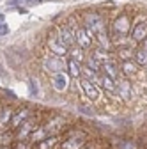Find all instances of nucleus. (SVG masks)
<instances>
[{
	"label": "nucleus",
	"mask_w": 147,
	"mask_h": 149,
	"mask_svg": "<svg viewBox=\"0 0 147 149\" xmlns=\"http://www.w3.org/2000/svg\"><path fill=\"white\" fill-rule=\"evenodd\" d=\"M92 41H96V34L90 30L87 25L76 27V30H75V43L78 45V48L87 50V48H90Z\"/></svg>",
	"instance_id": "obj_1"
},
{
	"label": "nucleus",
	"mask_w": 147,
	"mask_h": 149,
	"mask_svg": "<svg viewBox=\"0 0 147 149\" xmlns=\"http://www.w3.org/2000/svg\"><path fill=\"white\" fill-rule=\"evenodd\" d=\"M85 25L98 36H106V29H105V20L98 14V13H85Z\"/></svg>",
	"instance_id": "obj_2"
},
{
	"label": "nucleus",
	"mask_w": 147,
	"mask_h": 149,
	"mask_svg": "<svg viewBox=\"0 0 147 149\" xmlns=\"http://www.w3.org/2000/svg\"><path fill=\"white\" fill-rule=\"evenodd\" d=\"M46 45H48L50 53H51V55H57V57H64V55H67V52H69V48L60 41V37L55 36V34H50V36H48Z\"/></svg>",
	"instance_id": "obj_3"
},
{
	"label": "nucleus",
	"mask_w": 147,
	"mask_h": 149,
	"mask_svg": "<svg viewBox=\"0 0 147 149\" xmlns=\"http://www.w3.org/2000/svg\"><path fill=\"white\" fill-rule=\"evenodd\" d=\"M44 69L50 73H62L64 69H67V62L64 61V57H57V55H50L44 61Z\"/></svg>",
	"instance_id": "obj_4"
},
{
	"label": "nucleus",
	"mask_w": 147,
	"mask_h": 149,
	"mask_svg": "<svg viewBox=\"0 0 147 149\" xmlns=\"http://www.w3.org/2000/svg\"><path fill=\"white\" fill-rule=\"evenodd\" d=\"M30 117H32L30 108H27V107L18 108L16 112H12V117H11V130H18L25 121H28Z\"/></svg>",
	"instance_id": "obj_5"
},
{
	"label": "nucleus",
	"mask_w": 147,
	"mask_h": 149,
	"mask_svg": "<svg viewBox=\"0 0 147 149\" xmlns=\"http://www.w3.org/2000/svg\"><path fill=\"white\" fill-rule=\"evenodd\" d=\"M39 126H37V123H35V119L34 117H30L28 121H25L20 128H18V133H16V140H20V142H23L25 139H30V135L37 130Z\"/></svg>",
	"instance_id": "obj_6"
},
{
	"label": "nucleus",
	"mask_w": 147,
	"mask_h": 149,
	"mask_svg": "<svg viewBox=\"0 0 147 149\" xmlns=\"http://www.w3.org/2000/svg\"><path fill=\"white\" fill-rule=\"evenodd\" d=\"M50 84H51V89L53 91H57V92H64L69 85V77L62 71V73H55L51 74V78H50Z\"/></svg>",
	"instance_id": "obj_7"
},
{
	"label": "nucleus",
	"mask_w": 147,
	"mask_h": 149,
	"mask_svg": "<svg viewBox=\"0 0 147 149\" xmlns=\"http://www.w3.org/2000/svg\"><path fill=\"white\" fill-rule=\"evenodd\" d=\"M80 87H82L83 94L87 96L89 101H96V100L99 98V89L96 87L94 82H90V80H87V78H82V80H80Z\"/></svg>",
	"instance_id": "obj_8"
},
{
	"label": "nucleus",
	"mask_w": 147,
	"mask_h": 149,
	"mask_svg": "<svg viewBox=\"0 0 147 149\" xmlns=\"http://www.w3.org/2000/svg\"><path fill=\"white\" fill-rule=\"evenodd\" d=\"M57 36L60 37V41L71 48V46H75V32H73V29L69 25H59L57 27Z\"/></svg>",
	"instance_id": "obj_9"
},
{
	"label": "nucleus",
	"mask_w": 147,
	"mask_h": 149,
	"mask_svg": "<svg viewBox=\"0 0 147 149\" xmlns=\"http://www.w3.org/2000/svg\"><path fill=\"white\" fill-rule=\"evenodd\" d=\"M101 73L103 74H106V77H110L114 82H119V68H117V64L114 62V61H106V62H103L101 64Z\"/></svg>",
	"instance_id": "obj_10"
},
{
	"label": "nucleus",
	"mask_w": 147,
	"mask_h": 149,
	"mask_svg": "<svg viewBox=\"0 0 147 149\" xmlns=\"http://www.w3.org/2000/svg\"><path fill=\"white\" fill-rule=\"evenodd\" d=\"M83 144H85V137H83V133H78V135H73L71 139L64 140L60 149H82Z\"/></svg>",
	"instance_id": "obj_11"
},
{
	"label": "nucleus",
	"mask_w": 147,
	"mask_h": 149,
	"mask_svg": "<svg viewBox=\"0 0 147 149\" xmlns=\"http://www.w3.org/2000/svg\"><path fill=\"white\" fill-rule=\"evenodd\" d=\"M62 124H64V119H62V117H53V119H50L43 128H44V132H46L48 137H53V135L60 130Z\"/></svg>",
	"instance_id": "obj_12"
},
{
	"label": "nucleus",
	"mask_w": 147,
	"mask_h": 149,
	"mask_svg": "<svg viewBox=\"0 0 147 149\" xmlns=\"http://www.w3.org/2000/svg\"><path fill=\"white\" fill-rule=\"evenodd\" d=\"M117 92L122 100H130L133 96V87L128 80H119L117 82Z\"/></svg>",
	"instance_id": "obj_13"
},
{
	"label": "nucleus",
	"mask_w": 147,
	"mask_h": 149,
	"mask_svg": "<svg viewBox=\"0 0 147 149\" xmlns=\"http://www.w3.org/2000/svg\"><path fill=\"white\" fill-rule=\"evenodd\" d=\"M131 39L133 41H145L147 39V23H138L131 30Z\"/></svg>",
	"instance_id": "obj_14"
},
{
	"label": "nucleus",
	"mask_w": 147,
	"mask_h": 149,
	"mask_svg": "<svg viewBox=\"0 0 147 149\" xmlns=\"http://www.w3.org/2000/svg\"><path fill=\"white\" fill-rule=\"evenodd\" d=\"M114 30H115V34H119V36H124L128 30H130V18H128L126 14L119 16V20L114 23Z\"/></svg>",
	"instance_id": "obj_15"
},
{
	"label": "nucleus",
	"mask_w": 147,
	"mask_h": 149,
	"mask_svg": "<svg viewBox=\"0 0 147 149\" xmlns=\"http://www.w3.org/2000/svg\"><path fill=\"white\" fill-rule=\"evenodd\" d=\"M98 84H101V87L108 92H115L117 91V82H114L110 77H106V74H99V78H98Z\"/></svg>",
	"instance_id": "obj_16"
},
{
	"label": "nucleus",
	"mask_w": 147,
	"mask_h": 149,
	"mask_svg": "<svg viewBox=\"0 0 147 149\" xmlns=\"http://www.w3.org/2000/svg\"><path fill=\"white\" fill-rule=\"evenodd\" d=\"M11 117H12V110L11 108H2L0 110V133L4 132V128L7 124H11Z\"/></svg>",
	"instance_id": "obj_17"
},
{
	"label": "nucleus",
	"mask_w": 147,
	"mask_h": 149,
	"mask_svg": "<svg viewBox=\"0 0 147 149\" xmlns=\"http://www.w3.org/2000/svg\"><path fill=\"white\" fill-rule=\"evenodd\" d=\"M67 69H69V74H71L73 78H80L82 77V64L80 62L69 59L67 61Z\"/></svg>",
	"instance_id": "obj_18"
},
{
	"label": "nucleus",
	"mask_w": 147,
	"mask_h": 149,
	"mask_svg": "<svg viewBox=\"0 0 147 149\" xmlns=\"http://www.w3.org/2000/svg\"><path fill=\"white\" fill-rule=\"evenodd\" d=\"M94 61H98L99 64H103V62H106V61H110V57H108V52L105 50V48H96L94 52H92V55H90Z\"/></svg>",
	"instance_id": "obj_19"
},
{
	"label": "nucleus",
	"mask_w": 147,
	"mask_h": 149,
	"mask_svg": "<svg viewBox=\"0 0 147 149\" xmlns=\"http://www.w3.org/2000/svg\"><path fill=\"white\" fill-rule=\"evenodd\" d=\"M117 55H119V59L122 61V62H128L133 55H135V52L130 48V46H121L119 50H117Z\"/></svg>",
	"instance_id": "obj_20"
},
{
	"label": "nucleus",
	"mask_w": 147,
	"mask_h": 149,
	"mask_svg": "<svg viewBox=\"0 0 147 149\" xmlns=\"http://www.w3.org/2000/svg\"><path fill=\"white\" fill-rule=\"evenodd\" d=\"M121 69H122V74H124V77H131V74H135V73H137L138 66H137V64H133L131 61H128V62H122Z\"/></svg>",
	"instance_id": "obj_21"
},
{
	"label": "nucleus",
	"mask_w": 147,
	"mask_h": 149,
	"mask_svg": "<svg viewBox=\"0 0 147 149\" xmlns=\"http://www.w3.org/2000/svg\"><path fill=\"white\" fill-rule=\"evenodd\" d=\"M57 137H48V139H44L43 142H39V146H37V149H55V146H57Z\"/></svg>",
	"instance_id": "obj_22"
},
{
	"label": "nucleus",
	"mask_w": 147,
	"mask_h": 149,
	"mask_svg": "<svg viewBox=\"0 0 147 149\" xmlns=\"http://www.w3.org/2000/svg\"><path fill=\"white\" fill-rule=\"evenodd\" d=\"M135 59H137V64H140V66H147V52H145L144 48L137 50V52H135Z\"/></svg>",
	"instance_id": "obj_23"
},
{
	"label": "nucleus",
	"mask_w": 147,
	"mask_h": 149,
	"mask_svg": "<svg viewBox=\"0 0 147 149\" xmlns=\"http://www.w3.org/2000/svg\"><path fill=\"white\" fill-rule=\"evenodd\" d=\"M9 140H11V133H0V147H4L6 144H9Z\"/></svg>",
	"instance_id": "obj_24"
},
{
	"label": "nucleus",
	"mask_w": 147,
	"mask_h": 149,
	"mask_svg": "<svg viewBox=\"0 0 147 149\" xmlns=\"http://www.w3.org/2000/svg\"><path fill=\"white\" fill-rule=\"evenodd\" d=\"M28 91H30V94H34V98H37V85H35L34 80L28 82Z\"/></svg>",
	"instance_id": "obj_25"
},
{
	"label": "nucleus",
	"mask_w": 147,
	"mask_h": 149,
	"mask_svg": "<svg viewBox=\"0 0 147 149\" xmlns=\"http://www.w3.org/2000/svg\"><path fill=\"white\" fill-rule=\"evenodd\" d=\"M7 34H9V25L7 23H2V25H0V37L7 36Z\"/></svg>",
	"instance_id": "obj_26"
},
{
	"label": "nucleus",
	"mask_w": 147,
	"mask_h": 149,
	"mask_svg": "<svg viewBox=\"0 0 147 149\" xmlns=\"http://www.w3.org/2000/svg\"><path fill=\"white\" fill-rule=\"evenodd\" d=\"M119 149H133V142H122L119 144Z\"/></svg>",
	"instance_id": "obj_27"
},
{
	"label": "nucleus",
	"mask_w": 147,
	"mask_h": 149,
	"mask_svg": "<svg viewBox=\"0 0 147 149\" xmlns=\"http://www.w3.org/2000/svg\"><path fill=\"white\" fill-rule=\"evenodd\" d=\"M80 110L83 112V114H87V116H92V108H87V107H83V105H82V107H80Z\"/></svg>",
	"instance_id": "obj_28"
},
{
	"label": "nucleus",
	"mask_w": 147,
	"mask_h": 149,
	"mask_svg": "<svg viewBox=\"0 0 147 149\" xmlns=\"http://www.w3.org/2000/svg\"><path fill=\"white\" fill-rule=\"evenodd\" d=\"M23 2L27 6H35V4H39V0H23Z\"/></svg>",
	"instance_id": "obj_29"
},
{
	"label": "nucleus",
	"mask_w": 147,
	"mask_h": 149,
	"mask_svg": "<svg viewBox=\"0 0 147 149\" xmlns=\"http://www.w3.org/2000/svg\"><path fill=\"white\" fill-rule=\"evenodd\" d=\"M16 11L20 13V14H27V9L25 7H16Z\"/></svg>",
	"instance_id": "obj_30"
},
{
	"label": "nucleus",
	"mask_w": 147,
	"mask_h": 149,
	"mask_svg": "<svg viewBox=\"0 0 147 149\" xmlns=\"http://www.w3.org/2000/svg\"><path fill=\"white\" fill-rule=\"evenodd\" d=\"M2 23H6V14L0 13V25H2Z\"/></svg>",
	"instance_id": "obj_31"
},
{
	"label": "nucleus",
	"mask_w": 147,
	"mask_h": 149,
	"mask_svg": "<svg viewBox=\"0 0 147 149\" xmlns=\"http://www.w3.org/2000/svg\"><path fill=\"white\" fill-rule=\"evenodd\" d=\"M142 48H144V50L147 52V39H145V41H142Z\"/></svg>",
	"instance_id": "obj_32"
},
{
	"label": "nucleus",
	"mask_w": 147,
	"mask_h": 149,
	"mask_svg": "<svg viewBox=\"0 0 147 149\" xmlns=\"http://www.w3.org/2000/svg\"><path fill=\"white\" fill-rule=\"evenodd\" d=\"M85 149H94V147H85Z\"/></svg>",
	"instance_id": "obj_33"
},
{
	"label": "nucleus",
	"mask_w": 147,
	"mask_h": 149,
	"mask_svg": "<svg viewBox=\"0 0 147 149\" xmlns=\"http://www.w3.org/2000/svg\"><path fill=\"white\" fill-rule=\"evenodd\" d=\"M0 149H6V147H0ZM7 149H9V147H7Z\"/></svg>",
	"instance_id": "obj_34"
},
{
	"label": "nucleus",
	"mask_w": 147,
	"mask_h": 149,
	"mask_svg": "<svg viewBox=\"0 0 147 149\" xmlns=\"http://www.w3.org/2000/svg\"><path fill=\"white\" fill-rule=\"evenodd\" d=\"M39 2H43V0H39Z\"/></svg>",
	"instance_id": "obj_35"
},
{
	"label": "nucleus",
	"mask_w": 147,
	"mask_h": 149,
	"mask_svg": "<svg viewBox=\"0 0 147 149\" xmlns=\"http://www.w3.org/2000/svg\"><path fill=\"white\" fill-rule=\"evenodd\" d=\"M0 69H2V66H0Z\"/></svg>",
	"instance_id": "obj_36"
}]
</instances>
